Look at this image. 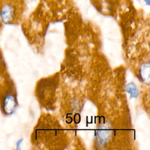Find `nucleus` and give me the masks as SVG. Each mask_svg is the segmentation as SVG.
I'll return each instance as SVG.
<instances>
[{
	"label": "nucleus",
	"instance_id": "nucleus-1",
	"mask_svg": "<svg viewBox=\"0 0 150 150\" xmlns=\"http://www.w3.org/2000/svg\"><path fill=\"white\" fill-rule=\"evenodd\" d=\"M16 15V8L13 0H0V21L2 23H11Z\"/></svg>",
	"mask_w": 150,
	"mask_h": 150
},
{
	"label": "nucleus",
	"instance_id": "nucleus-2",
	"mask_svg": "<svg viewBox=\"0 0 150 150\" xmlns=\"http://www.w3.org/2000/svg\"><path fill=\"white\" fill-rule=\"evenodd\" d=\"M2 108L4 113L6 115L12 114L17 105V102L15 96L11 93H6L2 99Z\"/></svg>",
	"mask_w": 150,
	"mask_h": 150
},
{
	"label": "nucleus",
	"instance_id": "nucleus-3",
	"mask_svg": "<svg viewBox=\"0 0 150 150\" xmlns=\"http://www.w3.org/2000/svg\"><path fill=\"white\" fill-rule=\"evenodd\" d=\"M127 91L128 93L131 95L132 97H135L137 94V90L134 85L133 84H129L128 86Z\"/></svg>",
	"mask_w": 150,
	"mask_h": 150
}]
</instances>
